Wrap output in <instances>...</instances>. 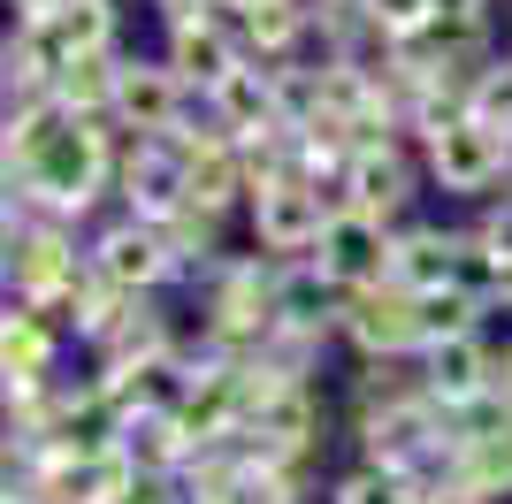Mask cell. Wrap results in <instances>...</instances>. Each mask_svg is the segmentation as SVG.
<instances>
[{
  "mask_svg": "<svg viewBox=\"0 0 512 504\" xmlns=\"http://www.w3.org/2000/svg\"><path fill=\"white\" fill-rule=\"evenodd\" d=\"M428 8H436L444 23H482V8H490V0H428Z\"/></svg>",
  "mask_w": 512,
  "mask_h": 504,
  "instance_id": "cell-25",
  "label": "cell"
},
{
  "mask_svg": "<svg viewBox=\"0 0 512 504\" xmlns=\"http://www.w3.org/2000/svg\"><path fill=\"white\" fill-rule=\"evenodd\" d=\"M497 390H505V398H512V352L497 359Z\"/></svg>",
  "mask_w": 512,
  "mask_h": 504,
  "instance_id": "cell-30",
  "label": "cell"
},
{
  "mask_svg": "<svg viewBox=\"0 0 512 504\" xmlns=\"http://www.w3.org/2000/svg\"><path fill=\"white\" fill-rule=\"evenodd\" d=\"M169 8V23H207V0H161Z\"/></svg>",
  "mask_w": 512,
  "mask_h": 504,
  "instance_id": "cell-28",
  "label": "cell"
},
{
  "mask_svg": "<svg viewBox=\"0 0 512 504\" xmlns=\"http://www.w3.org/2000/svg\"><path fill=\"white\" fill-rule=\"evenodd\" d=\"M421 504H482V489H467V482H459V474H451V482H444V489H428Z\"/></svg>",
  "mask_w": 512,
  "mask_h": 504,
  "instance_id": "cell-26",
  "label": "cell"
},
{
  "mask_svg": "<svg viewBox=\"0 0 512 504\" xmlns=\"http://www.w3.org/2000/svg\"><path fill=\"white\" fill-rule=\"evenodd\" d=\"M428 16H436L428 0H367V23H375V31H421Z\"/></svg>",
  "mask_w": 512,
  "mask_h": 504,
  "instance_id": "cell-24",
  "label": "cell"
},
{
  "mask_svg": "<svg viewBox=\"0 0 512 504\" xmlns=\"http://www.w3.org/2000/svg\"><path fill=\"white\" fill-rule=\"evenodd\" d=\"M176 260H169V245H161V230L153 222H130V230H115L100 245V275L107 283H130V291H146L153 275H169Z\"/></svg>",
  "mask_w": 512,
  "mask_h": 504,
  "instance_id": "cell-11",
  "label": "cell"
},
{
  "mask_svg": "<svg viewBox=\"0 0 512 504\" xmlns=\"http://www.w3.org/2000/svg\"><path fill=\"white\" fill-rule=\"evenodd\" d=\"M390 260H398V245H383V214H367V207H329L321 245H314V268H329L337 283L367 291V283H383V275H390Z\"/></svg>",
  "mask_w": 512,
  "mask_h": 504,
  "instance_id": "cell-3",
  "label": "cell"
},
{
  "mask_svg": "<svg viewBox=\"0 0 512 504\" xmlns=\"http://www.w3.org/2000/svg\"><path fill=\"white\" fill-rule=\"evenodd\" d=\"M115 84H123V62H107V54H77V62L54 77V100H62L69 115H100V107H115Z\"/></svg>",
  "mask_w": 512,
  "mask_h": 504,
  "instance_id": "cell-15",
  "label": "cell"
},
{
  "mask_svg": "<svg viewBox=\"0 0 512 504\" xmlns=\"http://www.w3.org/2000/svg\"><path fill=\"white\" fill-rule=\"evenodd\" d=\"M436 405H467V398H482V390H497V359L474 344V329L467 336H436L428 344V382H421Z\"/></svg>",
  "mask_w": 512,
  "mask_h": 504,
  "instance_id": "cell-6",
  "label": "cell"
},
{
  "mask_svg": "<svg viewBox=\"0 0 512 504\" xmlns=\"http://www.w3.org/2000/svg\"><path fill=\"white\" fill-rule=\"evenodd\" d=\"M39 16H54V31H62L69 54H107V39H115L107 0H62V8H39Z\"/></svg>",
  "mask_w": 512,
  "mask_h": 504,
  "instance_id": "cell-18",
  "label": "cell"
},
{
  "mask_svg": "<svg viewBox=\"0 0 512 504\" xmlns=\"http://www.w3.org/2000/svg\"><path fill=\"white\" fill-rule=\"evenodd\" d=\"M214 107H222V123L245 138V130H268V123H283V92H276V77L268 69H245L237 62L230 77L214 84Z\"/></svg>",
  "mask_w": 512,
  "mask_h": 504,
  "instance_id": "cell-10",
  "label": "cell"
},
{
  "mask_svg": "<svg viewBox=\"0 0 512 504\" xmlns=\"http://www.w3.org/2000/svg\"><path fill=\"white\" fill-rule=\"evenodd\" d=\"M344 329H352V344H360L367 359H398V352H413V344H428V329H421V291H406L398 275H383V283L352 291V306H344Z\"/></svg>",
  "mask_w": 512,
  "mask_h": 504,
  "instance_id": "cell-2",
  "label": "cell"
},
{
  "mask_svg": "<svg viewBox=\"0 0 512 504\" xmlns=\"http://www.w3.org/2000/svg\"><path fill=\"white\" fill-rule=\"evenodd\" d=\"M8 268H16V291L23 298H39V291L77 283V252H69L62 230H16V237H8Z\"/></svg>",
  "mask_w": 512,
  "mask_h": 504,
  "instance_id": "cell-8",
  "label": "cell"
},
{
  "mask_svg": "<svg viewBox=\"0 0 512 504\" xmlns=\"http://www.w3.org/2000/svg\"><path fill=\"white\" fill-rule=\"evenodd\" d=\"M505 123H482V115H459L428 138V168L444 176V191H482L497 184V168H505Z\"/></svg>",
  "mask_w": 512,
  "mask_h": 504,
  "instance_id": "cell-4",
  "label": "cell"
},
{
  "mask_svg": "<svg viewBox=\"0 0 512 504\" xmlns=\"http://www.w3.org/2000/svg\"><path fill=\"white\" fill-rule=\"evenodd\" d=\"M344 504H421V497H413V482L398 474V466H375V474H360V482H344Z\"/></svg>",
  "mask_w": 512,
  "mask_h": 504,
  "instance_id": "cell-22",
  "label": "cell"
},
{
  "mask_svg": "<svg viewBox=\"0 0 512 504\" xmlns=\"http://www.w3.org/2000/svg\"><path fill=\"white\" fill-rule=\"evenodd\" d=\"M482 237H490L497 252H512V207H505V214H490V230H482Z\"/></svg>",
  "mask_w": 512,
  "mask_h": 504,
  "instance_id": "cell-29",
  "label": "cell"
},
{
  "mask_svg": "<svg viewBox=\"0 0 512 504\" xmlns=\"http://www.w3.org/2000/svg\"><path fill=\"white\" fill-rule=\"evenodd\" d=\"M344 176H352V207H367V214H398V207H406V161H398L390 146L352 153Z\"/></svg>",
  "mask_w": 512,
  "mask_h": 504,
  "instance_id": "cell-12",
  "label": "cell"
},
{
  "mask_svg": "<svg viewBox=\"0 0 512 504\" xmlns=\"http://www.w3.org/2000/svg\"><path fill=\"white\" fill-rule=\"evenodd\" d=\"M467 107L482 115V123H505L512 130V69H482L474 92H467Z\"/></svg>",
  "mask_w": 512,
  "mask_h": 504,
  "instance_id": "cell-23",
  "label": "cell"
},
{
  "mask_svg": "<svg viewBox=\"0 0 512 504\" xmlns=\"http://www.w3.org/2000/svg\"><path fill=\"white\" fill-rule=\"evenodd\" d=\"M299 31H306V16L291 8V0H260V8H245V39H253L260 54H283Z\"/></svg>",
  "mask_w": 512,
  "mask_h": 504,
  "instance_id": "cell-21",
  "label": "cell"
},
{
  "mask_svg": "<svg viewBox=\"0 0 512 504\" xmlns=\"http://www.w3.org/2000/svg\"><path fill=\"white\" fill-rule=\"evenodd\" d=\"M100 176H107V138L85 130V115L54 123V138H46L31 161L8 168V184H23V199H39V207H54V214H85Z\"/></svg>",
  "mask_w": 512,
  "mask_h": 504,
  "instance_id": "cell-1",
  "label": "cell"
},
{
  "mask_svg": "<svg viewBox=\"0 0 512 504\" xmlns=\"http://www.w3.org/2000/svg\"><path fill=\"white\" fill-rule=\"evenodd\" d=\"M337 298H352V283H337L329 268H314V275H291V283H276V314H283V329L321 336V321L337 314Z\"/></svg>",
  "mask_w": 512,
  "mask_h": 504,
  "instance_id": "cell-13",
  "label": "cell"
},
{
  "mask_svg": "<svg viewBox=\"0 0 512 504\" xmlns=\"http://www.w3.org/2000/svg\"><path fill=\"white\" fill-rule=\"evenodd\" d=\"M459 482L482 489V497L512 489V428H497V436H467V443H459Z\"/></svg>",
  "mask_w": 512,
  "mask_h": 504,
  "instance_id": "cell-17",
  "label": "cell"
},
{
  "mask_svg": "<svg viewBox=\"0 0 512 504\" xmlns=\"http://www.w3.org/2000/svg\"><path fill=\"white\" fill-rule=\"evenodd\" d=\"M237 69V46L222 39V31H214V16L207 23H176V77H192V84H222Z\"/></svg>",
  "mask_w": 512,
  "mask_h": 504,
  "instance_id": "cell-14",
  "label": "cell"
},
{
  "mask_svg": "<svg viewBox=\"0 0 512 504\" xmlns=\"http://www.w3.org/2000/svg\"><path fill=\"white\" fill-rule=\"evenodd\" d=\"M222 8H260V0H222Z\"/></svg>",
  "mask_w": 512,
  "mask_h": 504,
  "instance_id": "cell-31",
  "label": "cell"
},
{
  "mask_svg": "<svg viewBox=\"0 0 512 504\" xmlns=\"http://www.w3.org/2000/svg\"><path fill=\"white\" fill-rule=\"evenodd\" d=\"M153 230H161L169 260H207V252H214V207H192V199H184V207L161 214Z\"/></svg>",
  "mask_w": 512,
  "mask_h": 504,
  "instance_id": "cell-20",
  "label": "cell"
},
{
  "mask_svg": "<svg viewBox=\"0 0 512 504\" xmlns=\"http://www.w3.org/2000/svg\"><path fill=\"white\" fill-rule=\"evenodd\" d=\"M490 291L512 306V252H497V245H490Z\"/></svg>",
  "mask_w": 512,
  "mask_h": 504,
  "instance_id": "cell-27",
  "label": "cell"
},
{
  "mask_svg": "<svg viewBox=\"0 0 512 504\" xmlns=\"http://www.w3.org/2000/svg\"><path fill=\"white\" fill-rule=\"evenodd\" d=\"M321 191L306 184V176H276V184H260L253 191V230L268 252H306L321 245Z\"/></svg>",
  "mask_w": 512,
  "mask_h": 504,
  "instance_id": "cell-5",
  "label": "cell"
},
{
  "mask_svg": "<svg viewBox=\"0 0 512 504\" xmlns=\"http://www.w3.org/2000/svg\"><path fill=\"white\" fill-rule=\"evenodd\" d=\"M176 107H184V77H176V69H146V62L123 69V84H115V115H123V130L161 138V130H176Z\"/></svg>",
  "mask_w": 512,
  "mask_h": 504,
  "instance_id": "cell-7",
  "label": "cell"
},
{
  "mask_svg": "<svg viewBox=\"0 0 512 504\" xmlns=\"http://www.w3.org/2000/svg\"><path fill=\"white\" fill-rule=\"evenodd\" d=\"M390 275H398L406 291H436V283H459V245H451V237H436V230H421V237H406V245H398Z\"/></svg>",
  "mask_w": 512,
  "mask_h": 504,
  "instance_id": "cell-16",
  "label": "cell"
},
{
  "mask_svg": "<svg viewBox=\"0 0 512 504\" xmlns=\"http://www.w3.org/2000/svg\"><path fill=\"white\" fill-rule=\"evenodd\" d=\"M474 314H482V298L459 291V283H436V291H421V329H428V344H436V336H467Z\"/></svg>",
  "mask_w": 512,
  "mask_h": 504,
  "instance_id": "cell-19",
  "label": "cell"
},
{
  "mask_svg": "<svg viewBox=\"0 0 512 504\" xmlns=\"http://www.w3.org/2000/svg\"><path fill=\"white\" fill-rule=\"evenodd\" d=\"M46 359H54V329H46L31 306H8V336H0V367H8V405L16 398H39L46 382Z\"/></svg>",
  "mask_w": 512,
  "mask_h": 504,
  "instance_id": "cell-9",
  "label": "cell"
}]
</instances>
